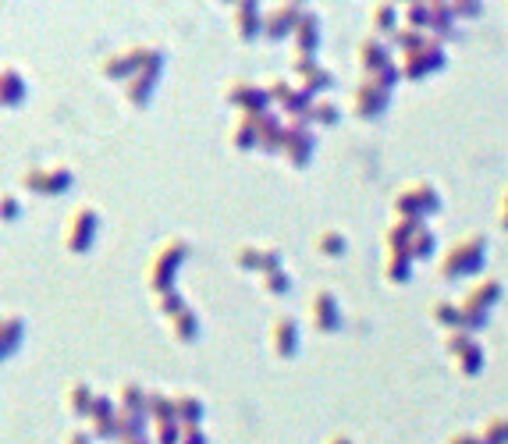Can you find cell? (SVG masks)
I'll return each instance as SVG.
<instances>
[{
  "instance_id": "cell-1",
  "label": "cell",
  "mask_w": 508,
  "mask_h": 444,
  "mask_svg": "<svg viewBox=\"0 0 508 444\" xmlns=\"http://www.w3.org/2000/svg\"><path fill=\"white\" fill-rule=\"evenodd\" d=\"M185 259H188V242L185 238H168L153 253L149 267H146V285H149L153 296L160 298L175 292V274H178V267H182Z\"/></svg>"
},
{
  "instance_id": "cell-2",
  "label": "cell",
  "mask_w": 508,
  "mask_h": 444,
  "mask_svg": "<svg viewBox=\"0 0 508 444\" xmlns=\"http://www.w3.org/2000/svg\"><path fill=\"white\" fill-rule=\"evenodd\" d=\"M483 253H487V238L480 235V231H472V235H462L444 257H441V274L444 278H470L476 274L480 267H483Z\"/></svg>"
},
{
  "instance_id": "cell-3",
  "label": "cell",
  "mask_w": 508,
  "mask_h": 444,
  "mask_svg": "<svg viewBox=\"0 0 508 444\" xmlns=\"http://www.w3.org/2000/svg\"><path fill=\"white\" fill-rule=\"evenodd\" d=\"M437 210H441V196L431 182H412V186L399 188V196H395V214L401 221H423Z\"/></svg>"
},
{
  "instance_id": "cell-4",
  "label": "cell",
  "mask_w": 508,
  "mask_h": 444,
  "mask_svg": "<svg viewBox=\"0 0 508 444\" xmlns=\"http://www.w3.org/2000/svg\"><path fill=\"white\" fill-rule=\"evenodd\" d=\"M97 231H100V214H97L93 207H75L68 224H65V249L75 253V257L89 253Z\"/></svg>"
},
{
  "instance_id": "cell-5",
  "label": "cell",
  "mask_w": 508,
  "mask_h": 444,
  "mask_svg": "<svg viewBox=\"0 0 508 444\" xmlns=\"http://www.w3.org/2000/svg\"><path fill=\"white\" fill-rule=\"evenodd\" d=\"M228 104L239 107L242 117H263V114H267V104H270V96H267L263 86L246 82V78H235V82L228 86Z\"/></svg>"
},
{
  "instance_id": "cell-6",
  "label": "cell",
  "mask_w": 508,
  "mask_h": 444,
  "mask_svg": "<svg viewBox=\"0 0 508 444\" xmlns=\"http://www.w3.org/2000/svg\"><path fill=\"white\" fill-rule=\"evenodd\" d=\"M388 93H391V89H384L381 82L363 78V82L352 89V114L363 117V121H377L381 114L388 111Z\"/></svg>"
},
{
  "instance_id": "cell-7",
  "label": "cell",
  "mask_w": 508,
  "mask_h": 444,
  "mask_svg": "<svg viewBox=\"0 0 508 444\" xmlns=\"http://www.w3.org/2000/svg\"><path fill=\"white\" fill-rule=\"evenodd\" d=\"M310 317H313V331L334 334L341 328V309H338V296L330 288H317L310 298Z\"/></svg>"
},
{
  "instance_id": "cell-8",
  "label": "cell",
  "mask_w": 508,
  "mask_h": 444,
  "mask_svg": "<svg viewBox=\"0 0 508 444\" xmlns=\"http://www.w3.org/2000/svg\"><path fill=\"white\" fill-rule=\"evenodd\" d=\"M22 186L43 192V196H61L72 186V171L68 167H33V171L22 175Z\"/></svg>"
},
{
  "instance_id": "cell-9",
  "label": "cell",
  "mask_w": 508,
  "mask_h": 444,
  "mask_svg": "<svg viewBox=\"0 0 508 444\" xmlns=\"http://www.w3.org/2000/svg\"><path fill=\"white\" fill-rule=\"evenodd\" d=\"M313 149H317V136L306 128V121H291L289 136H285V149H281L289 156L291 167H306L310 156H313Z\"/></svg>"
},
{
  "instance_id": "cell-10",
  "label": "cell",
  "mask_w": 508,
  "mask_h": 444,
  "mask_svg": "<svg viewBox=\"0 0 508 444\" xmlns=\"http://www.w3.org/2000/svg\"><path fill=\"white\" fill-rule=\"evenodd\" d=\"M317 46H320V18L310 7H302V18L295 25V57L291 61H317L313 57Z\"/></svg>"
},
{
  "instance_id": "cell-11",
  "label": "cell",
  "mask_w": 508,
  "mask_h": 444,
  "mask_svg": "<svg viewBox=\"0 0 508 444\" xmlns=\"http://www.w3.org/2000/svg\"><path fill=\"white\" fill-rule=\"evenodd\" d=\"M299 18H302V4H278V7L267 15L263 36H270V39L295 36V25H299Z\"/></svg>"
},
{
  "instance_id": "cell-12",
  "label": "cell",
  "mask_w": 508,
  "mask_h": 444,
  "mask_svg": "<svg viewBox=\"0 0 508 444\" xmlns=\"http://www.w3.org/2000/svg\"><path fill=\"white\" fill-rule=\"evenodd\" d=\"M270 348L281 359H295L299 356V324L291 317H274V324H270Z\"/></svg>"
},
{
  "instance_id": "cell-13",
  "label": "cell",
  "mask_w": 508,
  "mask_h": 444,
  "mask_svg": "<svg viewBox=\"0 0 508 444\" xmlns=\"http://www.w3.org/2000/svg\"><path fill=\"white\" fill-rule=\"evenodd\" d=\"M235 263L246 267V270H256V274L263 278V274H270V270H281V253H278V249L239 246V249H235Z\"/></svg>"
},
{
  "instance_id": "cell-14",
  "label": "cell",
  "mask_w": 508,
  "mask_h": 444,
  "mask_svg": "<svg viewBox=\"0 0 508 444\" xmlns=\"http://www.w3.org/2000/svg\"><path fill=\"white\" fill-rule=\"evenodd\" d=\"M231 18H235V36L239 39H256L263 36V25H267V15H263V7L259 4H239L235 11H231Z\"/></svg>"
},
{
  "instance_id": "cell-15",
  "label": "cell",
  "mask_w": 508,
  "mask_h": 444,
  "mask_svg": "<svg viewBox=\"0 0 508 444\" xmlns=\"http://www.w3.org/2000/svg\"><path fill=\"white\" fill-rule=\"evenodd\" d=\"M291 68H295V75H299V89H306L310 96L334 86V75L327 72L324 65H317V61H291Z\"/></svg>"
},
{
  "instance_id": "cell-16",
  "label": "cell",
  "mask_w": 508,
  "mask_h": 444,
  "mask_svg": "<svg viewBox=\"0 0 508 444\" xmlns=\"http://www.w3.org/2000/svg\"><path fill=\"white\" fill-rule=\"evenodd\" d=\"M360 65H363L366 75H377L384 72V68H391L395 61L388 57V43L381 36H366L363 43H360Z\"/></svg>"
},
{
  "instance_id": "cell-17",
  "label": "cell",
  "mask_w": 508,
  "mask_h": 444,
  "mask_svg": "<svg viewBox=\"0 0 508 444\" xmlns=\"http://www.w3.org/2000/svg\"><path fill=\"white\" fill-rule=\"evenodd\" d=\"M100 72L107 75V78H114V82H132L139 75V65L132 57V50H121V54H110L107 61L100 65Z\"/></svg>"
},
{
  "instance_id": "cell-18",
  "label": "cell",
  "mask_w": 508,
  "mask_h": 444,
  "mask_svg": "<svg viewBox=\"0 0 508 444\" xmlns=\"http://www.w3.org/2000/svg\"><path fill=\"white\" fill-rule=\"evenodd\" d=\"M399 11L401 7H395V4H373V11H370V22H373V33L381 36V33H388V36H399L401 25L399 22Z\"/></svg>"
},
{
  "instance_id": "cell-19",
  "label": "cell",
  "mask_w": 508,
  "mask_h": 444,
  "mask_svg": "<svg viewBox=\"0 0 508 444\" xmlns=\"http://www.w3.org/2000/svg\"><path fill=\"white\" fill-rule=\"evenodd\" d=\"M313 246H317V253L327 257V259H341L345 253H349V238H345L338 227H324V231H317Z\"/></svg>"
},
{
  "instance_id": "cell-20",
  "label": "cell",
  "mask_w": 508,
  "mask_h": 444,
  "mask_svg": "<svg viewBox=\"0 0 508 444\" xmlns=\"http://www.w3.org/2000/svg\"><path fill=\"white\" fill-rule=\"evenodd\" d=\"M498 298H502V281H480V285H472L470 288V296L462 298V306H472V309L487 313Z\"/></svg>"
},
{
  "instance_id": "cell-21",
  "label": "cell",
  "mask_w": 508,
  "mask_h": 444,
  "mask_svg": "<svg viewBox=\"0 0 508 444\" xmlns=\"http://www.w3.org/2000/svg\"><path fill=\"white\" fill-rule=\"evenodd\" d=\"M65 406L72 409L78 419H86V416H93V406H97V395H93V388H89V384L75 380L72 388H68V395H65Z\"/></svg>"
},
{
  "instance_id": "cell-22",
  "label": "cell",
  "mask_w": 508,
  "mask_h": 444,
  "mask_svg": "<svg viewBox=\"0 0 508 444\" xmlns=\"http://www.w3.org/2000/svg\"><path fill=\"white\" fill-rule=\"evenodd\" d=\"M117 395H121V399H117L121 412H128V416H146V412H149V395H146L139 384H121Z\"/></svg>"
},
{
  "instance_id": "cell-23",
  "label": "cell",
  "mask_w": 508,
  "mask_h": 444,
  "mask_svg": "<svg viewBox=\"0 0 508 444\" xmlns=\"http://www.w3.org/2000/svg\"><path fill=\"white\" fill-rule=\"evenodd\" d=\"M153 89H157V72H139L128 86H125V96H128L136 107H146L149 96H153Z\"/></svg>"
},
{
  "instance_id": "cell-24",
  "label": "cell",
  "mask_w": 508,
  "mask_h": 444,
  "mask_svg": "<svg viewBox=\"0 0 508 444\" xmlns=\"http://www.w3.org/2000/svg\"><path fill=\"white\" fill-rule=\"evenodd\" d=\"M231 146L235 149L259 146V117H239V125L231 128Z\"/></svg>"
},
{
  "instance_id": "cell-25",
  "label": "cell",
  "mask_w": 508,
  "mask_h": 444,
  "mask_svg": "<svg viewBox=\"0 0 508 444\" xmlns=\"http://www.w3.org/2000/svg\"><path fill=\"white\" fill-rule=\"evenodd\" d=\"M175 406H178V423H182V427H199L203 416H207V406H203L196 395H178Z\"/></svg>"
},
{
  "instance_id": "cell-26",
  "label": "cell",
  "mask_w": 508,
  "mask_h": 444,
  "mask_svg": "<svg viewBox=\"0 0 508 444\" xmlns=\"http://www.w3.org/2000/svg\"><path fill=\"white\" fill-rule=\"evenodd\" d=\"M431 320L444 324L448 331H462V306L459 302H434L431 306Z\"/></svg>"
},
{
  "instance_id": "cell-27",
  "label": "cell",
  "mask_w": 508,
  "mask_h": 444,
  "mask_svg": "<svg viewBox=\"0 0 508 444\" xmlns=\"http://www.w3.org/2000/svg\"><path fill=\"white\" fill-rule=\"evenodd\" d=\"M412 270V257L409 253H384V281L391 285H401Z\"/></svg>"
},
{
  "instance_id": "cell-28",
  "label": "cell",
  "mask_w": 508,
  "mask_h": 444,
  "mask_svg": "<svg viewBox=\"0 0 508 444\" xmlns=\"http://www.w3.org/2000/svg\"><path fill=\"white\" fill-rule=\"evenodd\" d=\"M171 331H175V338L185 341V345L199 341V320H196V313H192V309H182V313L171 320Z\"/></svg>"
},
{
  "instance_id": "cell-29",
  "label": "cell",
  "mask_w": 508,
  "mask_h": 444,
  "mask_svg": "<svg viewBox=\"0 0 508 444\" xmlns=\"http://www.w3.org/2000/svg\"><path fill=\"white\" fill-rule=\"evenodd\" d=\"M22 100H25V82H22V72L4 68V107H18Z\"/></svg>"
},
{
  "instance_id": "cell-30",
  "label": "cell",
  "mask_w": 508,
  "mask_h": 444,
  "mask_svg": "<svg viewBox=\"0 0 508 444\" xmlns=\"http://www.w3.org/2000/svg\"><path fill=\"white\" fill-rule=\"evenodd\" d=\"M409 257L412 259H431L434 257V231H431L427 224H420V227H416V235H412V242H409Z\"/></svg>"
},
{
  "instance_id": "cell-31",
  "label": "cell",
  "mask_w": 508,
  "mask_h": 444,
  "mask_svg": "<svg viewBox=\"0 0 508 444\" xmlns=\"http://www.w3.org/2000/svg\"><path fill=\"white\" fill-rule=\"evenodd\" d=\"M455 363H459V373H462V377H476V373L483 370V352H480V345L470 341V345L455 356Z\"/></svg>"
},
{
  "instance_id": "cell-32",
  "label": "cell",
  "mask_w": 508,
  "mask_h": 444,
  "mask_svg": "<svg viewBox=\"0 0 508 444\" xmlns=\"http://www.w3.org/2000/svg\"><path fill=\"white\" fill-rule=\"evenodd\" d=\"M149 412H153L157 427H160V423H178V406H175V399H168V395H149Z\"/></svg>"
},
{
  "instance_id": "cell-33",
  "label": "cell",
  "mask_w": 508,
  "mask_h": 444,
  "mask_svg": "<svg viewBox=\"0 0 508 444\" xmlns=\"http://www.w3.org/2000/svg\"><path fill=\"white\" fill-rule=\"evenodd\" d=\"M483 444H508V416H494V419H487V427H483Z\"/></svg>"
},
{
  "instance_id": "cell-34",
  "label": "cell",
  "mask_w": 508,
  "mask_h": 444,
  "mask_svg": "<svg viewBox=\"0 0 508 444\" xmlns=\"http://www.w3.org/2000/svg\"><path fill=\"white\" fill-rule=\"evenodd\" d=\"M263 292L267 296H289L291 292V281H289V274L285 270H270V274H263Z\"/></svg>"
},
{
  "instance_id": "cell-35",
  "label": "cell",
  "mask_w": 508,
  "mask_h": 444,
  "mask_svg": "<svg viewBox=\"0 0 508 444\" xmlns=\"http://www.w3.org/2000/svg\"><path fill=\"white\" fill-rule=\"evenodd\" d=\"M22 345V320L18 317H4V359H11V348Z\"/></svg>"
},
{
  "instance_id": "cell-36",
  "label": "cell",
  "mask_w": 508,
  "mask_h": 444,
  "mask_svg": "<svg viewBox=\"0 0 508 444\" xmlns=\"http://www.w3.org/2000/svg\"><path fill=\"white\" fill-rule=\"evenodd\" d=\"M182 309H188V306H185V298L178 296V292H171V296H160V298H157V313H160V317H168V320H175V317H178Z\"/></svg>"
},
{
  "instance_id": "cell-37",
  "label": "cell",
  "mask_w": 508,
  "mask_h": 444,
  "mask_svg": "<svg viewBox=\"0 0 508 444\" xmlns=\"http://www.w3.org/2000/svg\"><path fill=\"white\" fill-rule=\"evenodd\" d=\"M306 121H317V125H334L338 121V107L334 104H327V100H313V111Z\"/></svg>"
},
{
  "instance_id": "cell-38",
  "label": "cell",
  "mask_w": 508,
  "mask_h": 444,
  "mask_svg": "<svg viewBox=\"0 0 508 444\" xmlns=\"http://www.w3.org/2000/svg\"><path fill=\"white\" fill-rule=\"evenodd\" d=\"M178 444H207V434L199 427H182V441Z\"/></svg>"
},
{
  "instance_id": "cell-39",
  "label": "cell",
  "mask_w": 508,
  "mask_h": 444,
  "mask_svg": "<svg viewBox=\"0 0 508 444\" xmlns=\"http://www.w3.org/2000/svg\"><path fill=\"white\" fill-rule=\"evenodd\" d=\"M448 444H483V438L480 434H455Z\"/></svg>"
},
{
  "instance_id": "cell-40",
  "label": "cell",
  "mask_w": 508,
  "mask_h": 444,
  "mask_svg": "<svg viewBox=\"0 0 508 444\" xmlns=\"http://www.w3.org/2000/svg\"><path fill=\"white\" fill-rule=\"evenodd\" d=\"M65 444H93V434H86V430H72V438Z\"/></svg>"
},
{
  "instance_id": "cell-41",
  "label": "cell",
  "mask_w": 508,
  "mask_h": 444,
  "mask_svg": "<svg viewBox=\"0 0 508 444\" xmlns=\"http://www.w3.org/2000/svg\"><path fill=\"white\" fill-rule=\"evenodd\" d=\"M498 224H502V231H508V188H505V196H502V214H498Z\"/></svg>"
},
{
  "instance_id": "cell-42",
  "label": "cell",
  "mask_w": 508,
  "mask_h": 444,
  "mask_svg": "<svg viewBox=\"0 0 508 444\" xmlns=\"http://www.w3.org/2000/svg\"><path fill=\"white\" fill-rule=\"evenodd\" d=\"M4 217L11 221V217H18V203H11V196L4 199Z\"/></svg>"
},
{
  "instance_id": "cell-43",
  "label": "cell",
  "mask_w": 508,
  "mask_h": 444,
  "mask_svg": "<svg viewBox=\"0 0 508 444\" xmlns=\"http://www.w3.org/2000/svg\"><path fill=\"white\" fill-rule=\"evenodd\" d=\"M324 444H352V438H349V434H334V438H327Z\"/></svg>"
}]
</instances>
